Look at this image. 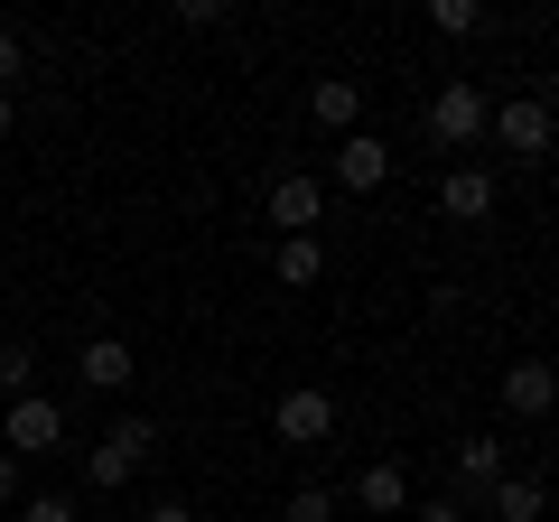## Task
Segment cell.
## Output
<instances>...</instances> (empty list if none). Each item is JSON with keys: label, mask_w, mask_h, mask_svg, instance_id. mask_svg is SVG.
<instances>
[{"label": "cell", "mask_w": 559, "mask_h": 522, "mask_svg": "<svg viewBox=\"0 0 559 522\" xmlns=\"http://www.w3.org/2000/svg\"><path fill=\"white\" fill-rule=\"evenodd\" d=\"M271 271H280V289H318V271H326L318 234H280L271 242Z\"/></svg>", "instance_id": "11"}, {"label": "cell", "mask_w": 559, "mask_h": 522, "mask_svg": "<svg viewBox=\"0 0 559 522\" xmlns=\"http://www.w3.org/2000/svg\"><path fill=\"white\" fill-rule=\"evenodd\" d=\"M485 503H495V522H540V476H503Z\"/></svg>", "instance_id": "15"}, {"label": "cell", "mask_w": 559, "mask_h": 522, "mask_svg": "<svg viewBox=\"0 0 559 522\" xmlns=\"http://www.w3.org/2000/svg\"><path fill=\"white\" fill-rule=\"evenodd\" d=\"M140 522H197V513H187L178 495H159V503H150V513H140Z\"/></svg>", "instance_id": "21"}, {"label": "cell", "mask_w": 559, "mask_h": 522, "mask_svg": "<svg viewBox=\"0 0 559 522\" xmlns=\"http://www.w3.org/2000/svg\"><path fill=\"white\" fill-rule=\"evenodd\" d=\"M20 66H28V47L10 38V28H0V94H10V84H20Z\"/></svg>", "instance_id": "20"}, {"label": "cell", "mask_w": 559, "mask_h": 522, "mask_svg": "<svg viewBox=\"0 0 559 522\" xmlns=\"http://www.w3.org/2000/svg\"><path fill=\"white\" fill-rule=\"evenodd\" d=\"M271 429H280V448H326L336 439V402H326V392H280Z\"/></svg>", "instance_id": "5"}, {"label": "cell", "mask_w": 559, "mask_h": 522, "mask_svg": "<svg viewBox=\"0 0 559 522\" xmlns=\"http://www.w3.org/2000/svg\"><path fill=\"white\" fill-rule=\"evenodd\" d=\"M429 28H439V38H476L485 10H476V0H429Z\"/></svg>", "instance_id": "16"}, {"label": "cell", "mask_w": 559, "mask_h": 522, "mask_svg": "<svg viewBox=\"0 0 559 522\" xmlns=\"http://www.w3.org/2000/svg\"><path fill=\"white\" fill-rule=\"evenodd\" d=\"M382 178H392V150H382L373 131H345V141H336V187H345V197H373Z\"/></svg>", "instance_id": "6"}, {"label": "cell", "mask_w": 559, "mask_h": 522, "mask_svg": "<svg viewBox=\"0 0 559 522\" xmlns=\"http://www.w3.org/2000/svg\"><path fill=\"white\" fill-rule=\"evenodd\" d=\"M0 448H10V458H47V448H66V402L20 392V402H10V420H0Z\"/></svg>", "instance_id": "4"}, {"label": "cell", "mask_w": 559, "mask_h": 522, "mask_svg": "<svg viewBox=\"0 0 559 522\" xmlns=\"http://www.w3.org/2000/svg\"><path fill=\"white\" fill-rule=\"evenodd\" d=\"M485 112H495L485 84L476 75H448L439 94H429V141H439V150H476L485 141Z\"/></svg>", "instance_id": "2"}, {"label": "cell", "mask_w": 559, "mask_h": 522, "mask_svg": "<svg viewBox=\"0 0 559 522\" xmlns=\"http://www.w3.org/2000/svg\"><path fill=\"white\" fill-rule=\"evenodd\" d=\"M355 503H364V513H411V476H401V466H364Z\"/></svg>", "instance_id": "14"}, {"label": "cell", "mask_w": 559, "mask_h": 522, "mask_svg": "<svg viewBox=\"0 0 559 522\" xmlns=\"http://www.w3.org/2000/svg\"><path fill=\"white\" fill-rule=\"evenodd\" d=\"M10 121H20V112H10V94H0V141H10Z\"/></svg>", "instance_id": "24"}, {"label": "cell", "mask_w": 559, "mask_h": 522, "mask_svg": "<svg viewBox=\"0 0 559 522\" xmlns=\"http://www.w3.org/2000/svg\"><path fill=\"white\" fill-rule=\"evenodd\" d=\"M411 522H466V503H419Z\"/></svg>", "instance_id": "23"}, {"label": "cell", "mask_w": 559, "mask_h": 522, "mask_svg": "<svg viewBox=\"0 0 559 522\" xmlns=\"http://www.w3.org/2000/svg\"><path fill=\"white\" fill-rule=\"evenodd\" d=\"M280 522H336V495L326 485H299V495L280 503Z\"/></svg>", "instance_id": "17"}, {"label": "cell", "mask_w": 559, "mask_h": 522, "mask_svg": "<svg viewBox=\"0 0 559 522\" xmlns=\"http://www.w3.org/2000/svg\"><path fill=\"white\" fill-rule=\"evenodd\" d=\"M550 402H559L550 364H540V355H522L513 373H503V411H513V420H550Z\"/></svg>", "instance_id": "8"}, {"label": "cell", "mask_w": 559, "mask_h": 522, "mask_svg": "<svg viewBox=\"0 0 559 522\" xmlns=\"http://www.w3.org/2000/svg\"><path fill=\"white\" fill-rule=\"evenodd\" d=\"M308 112H318L326 131H364V75H318L308 84Z\"/></svg>", "instance_id": "9"}, {"label": "cell", "mask_w": 559, "mask_h": 522, "mask_svg": "<svg viewBox=\"0 0 559 522\" xmlns=\"http://www.w3.org/2000/svg\"><path fill=\"white\" fill-rule=\"evenodd\" d=\"M75 373L94 382V392H121V382H131V336H94L75 355Z\"/></svg>", "instance_id": "12"}, {"label": "cell", "mask_w": 559, "mask_h": 522, "mask_svg": "<svg viewBox=\"0 0 559 522\" xmlns=\"http://www.w3.org/2000/svg\"><path fill=\"white\" fill-rule=\"evenodd\" d=\"M485 141L503 150V159H550V103L540 94H513L485 112Z\"/></svg>", "instance_id": "3"}, {"label": "cell", "mask_w": 559, "mask_h": 522, "mask_svg": "<svg viewBox=\"0 0 559 522\" xmlns=\"http://www.w3.org/2000/svg\"><path fill=\"white\" fill-rule=\"evenodd\" d=\"M503 485V439H457V495H495Z\"/></svg>", "instance_id": "13"}, {"label": "cell", "mask_w": 559, "mask_h": 522, "mask_svg": "<svg viewBox=\"0 0 559 522\" xmlns=\"http://www.w3.org/2000/svg\"><path fill=\"white\" fill-rule=\"evenodd\" d=\"M318 215H326V187L299 178V168H280V178H271V224H280V234H308Z\"/></svg>", "instance_id": "7"}, {"label": "cell", "mask_w": 559, "mask_h": 522, "mask_svg": "<svg viewBox=\"0 0 559 522\" xmlns=\"http://www.w3.org/2000/svg\"><path fill=\"white\" fill-rule=\"evenodd\" d=\"M150 458H159V429H150V420L131 411V420H112L94 448H84V485H103V495H112V485H131Z\"/></svg>", "instance_id": "1"}, {"label": "cell", "mask_w": 559, "mask_h": 522, "mask_svg": "<svg viewBox=\"0 0 559 522\" xmlns=\"http://www.w3.org/2000/svg\"><path fill=\"white\" fill-rule=\"evenodd\" d=\"M20 522H84L75 495H20Z\"/></svg>", "instance_id": "19"}, {"label": "cell", "mask_w": 559, "mask_h": 522, "mask_svg": "<svg viewBox=\"0 0 559 522\" xmlns=\"http://www.w3.org/2000/svg\"><path fill=\"white\" fill-rule=\"evenodd\" d=\"M28 382H38V355H28V345H0V392H10V402H20Z\"/></svg>", "instance_id": "18"}, {"label": "cell", "mask_w": 559, "mask_h": 522, "mask_svg": "<svg viewBox=\"0 0 559 522\" xmlns=\"http://www.w3.org/2000/svg\"><path fill=\"white\" fill-rule=\"evenodd\" d=\"M0 503H20V458L0 448Z\"/></svg>", "instance_id": "22"}, {"label": "cell", "mask_w": 559, "mask_h": 522, "mask_svg": "<svg viewBox=\"0 0 559 522\" xmlns=\"http://www.w3.org/2000/svg\"><path fill=\"white\" fill-rule=\"evenodd\" d=\"M439 215H448V224L495 215V178H485V168H448V178H439Z\"/></svg>", "instance_id": "10"}]
</instances>
